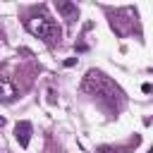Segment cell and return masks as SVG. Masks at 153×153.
Here are the masks:
<instances>
[{
    "mask_svg": "<svg viewBox=\"0 0 153 153\" xmlns=\"http://www.w3.org/2000/svg\"><path fill=\"white\" fill-rule=\"evenodd\" d=\"M81 88H84L86 93H93V96H112V93H120L117 86H115L103 72H96V69L86 72Z\"/></svg>",
    "mask_w": 153,
    "mask_h": 153,
    "instance_id": "obj_1",
    "label": "cell"
},
{
    "mask_svg": "<svg viewBox=\"0 0 153 153\" xmlns=\"http://www.w3.org/2000/svg\"><path fill=\"white\" fill-rule=\"evenodd\" d=\"M26 29H29L33 36L48 41V43H53L55 36H57V26H55V22L48 19V17H43V14H41V17H31V19L26 22Z\"/></svg>",
    "mask_w": 153,
    "mask_h": 153,
    "instance_id": "obj_2",
    "label": "cell"
},
{
    "mask_svg": "<svg viewBox=\"0 0 153 153\" xmlns=\"http://www.w3.org/2000/svg\"><path fill=\"white\" fill-rule=\"evenodd\" d=\"M17 96H19V93H17V86H14L7 76H0V100H2V103H12Z\"/></svg>",
    "mask_w": 153,
    "mask_h": 153,
    "instance_id": "obj_3",
    "label": "cell"
},
{
    "mask_svg": "<svg viewBox=\"0 0 153 153\" xmlns=\"http://www.w3.org/2000/svg\"><path fill=\"white\" fill-rule=\"evenodd\" d=\"M57 12L65 14V19H76V5L74 2H55Z\"/></svg>",
    "mask_w": 153,
    "mask_h": 153,
    "instance_id": "obj_4",
    "label": "cell"
},
{
    "mask_svg": "<svg viewBox=\"0 0 153 153\" xmlns=\"http://www.w3.org/2000/svg\"><path fill=\"white\" fill-rule=\"evenodd\" d=\"M0 124H2V120H0Z\"/></svg>",
    "mask_w": 153,
    "mask_h": 153,
    "instance_id": "obj_5",
    "label": "cell"
}]
</instances>
